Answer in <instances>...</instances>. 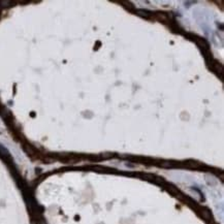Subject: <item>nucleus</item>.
Returning a JSON list of instances; mask_svg holds the SVG:
<instances>
[{
  "label": "nucleus",
  "mask_w": 224,
  "mask_h": 224,
  "mask_svg": "<svg viewBox=\"0 0 224 224\" xmlns=\"http://www.w3.org/2000/svg\"><path fill=\"white\" fill-rule=\"evenodd\" d=\"M195 41H196V42H197V45H198L199 47L201 48V49L206 50V51H208V50H209V48H208V47H209V45H208V43H206V41H204V40H201V38H198V37H196V38H195Z\"/></svg>",
  "instance_id": "nucleus-1"
},
{
  "label": "nucleus",
  "mask_w": 224,
  "mask_h": 224,
  "mask_svg": "<svg viewBox=\"0 0 224 224\" xmlns=\"http://www.w3.org/2000/svg\"><path fill=\"white\" fill-rule=\"evenodd\" d=\"M136 12H138L140 16L142 17H145V18L149 19L150 17H151V14H150V12H148V10H136Z\"/></svg>",
  "instance_id": "nucleus-2"
},
{
  "label": "nucleus",
  "mask_w": 224,
  "mask_h": 224,
  "mask_svg": "<svg viewBox=\"0 0 224 224\" xmlns=\"http://www.w3.org/2000/svg\"><path fill=\"white\" fill-rule=\"evenodd\" d=\"M121 3H123V4H126V7H127L128 8V10H135V7H134V6L133 5H132V4L131 3H130V2H127V1H122V2H121Z\"/></svg>",
  "instance_id": "nucleus-3"
},
{
  "label": "nucleus",
  "mask_w": 224,
  "mask_h": 224,
  "mask_svg": "<svg viewBox=\"0 0 224 224\" xmlns=\"http://www.w3.org/2000/svg\"><path fill=\"white\" fill-rule=\"evenodd\" d=\"M0 108H1V104H0Z\"/></svg>",
  "instance_id": "nucleus-4"
}]
</instances>
